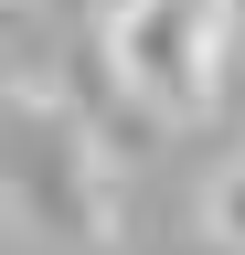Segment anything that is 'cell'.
<instances>
[{"label":"cell","mask_w":245,"mask_h":255,"mask_svg":"<svg viewBox=\"0 0 245 255\" xmlns=\"http://www.w3.org/2000/svg\"><path fill=\"white\" fill-rule=\"evenodd\" d=\"M224 0H117L107 21V53H117V85L160 117H192L213 85H224Z\"/></svg>","instance_id":"6da1fadb"},{"label":"cell","mask_w":245,"mask_h":255,"mask_svg":"<svg viewBox=\"0 0 245 255\" xmlns=\"http://www.w3.org/2000/svg\"><path fill=\"white\" fill-rule=\"evenodd\" d=\"M213 234H224V245L245 255V159H235L224 181H213Z\"/></svg>","instance_id":"7a4b0ae2"}]
</instances>
